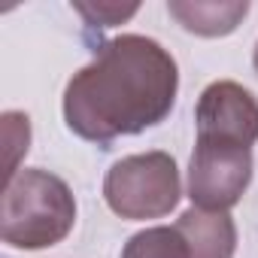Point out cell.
Listing matches in <instances>:
<instances>
[{"mask_svg": "<svg viewBox=\"0 0 258 258\" xmlns=\"http://www.w3.org/2000/svg\"><path fill=\"white\" fill-rule=\"evenodd\" d=\"M252 182V149L231 143L198 137L188 161V198L198 210L228 213L246 195Z\"/></svg>", "mask_w": 258, "mask_h": 258, "instance_id": "obj_4", "label": "cell"}, {"mask_svg": "<svg viewBox=\"0 0 258 258\" xmlns=\"http://www.w3.org/2000/svg\"><path fill=\"white\" fill-rule=\"evenodd\" d=\"M176 231L191 258H234L237 252V225L228 213L191 207L176 219Z\"/></svg>", "mask_w": 258, "mask_h": 258, "instance_id": "obj_6", "label": "cell"}, {"mask_svg": "<svg viewBox=\"0 0 258 258\" xmlns=\"http://www.w3.org/2000/svg\"><path fill=\"white\" fill-rule=\"evenodd\" d=\"M179 91L173 55L152 37L121 34L106 40L64 88L67 127L97 146L161 124Z\"/></svg>", "mask_w": 258, "mask_h": 258, "instance_id": "obj_1", "label": "cell"}, {"mask_svg": "<svg viewBox=\"0 0 258 258\" xmlns=\"http://www.w3.org/2000/svg\"><path fill=\"white\" fill-rule=\"evenodd\" d=\"M182 198L179 170L167 152H140L115 161L103 176L106 207L131 222L161 219Z\"/></svg>", "mask_w": 258, "mask_h": 258, "instance_id": "obj_3", "label": "cell"}, {"mask_svg": "<svg viewBox=\"0 0 258 258\" xmlns=\"http://www.w3.org/2000/svg\"><path fill=\"white\" fill-rule=\"evenodd\" d=\"M76 222V201L70 185L40 167L19 170L4 188V243L16 249H49L61 243Z\"/></svg>", "mask_w": 258, "mask_h": 258, "instance_id": "obj_2", "label": "cell"}, {"mask_svg": "<svg viewBox=\"0 0 258 258\" xmlns=\"http://www.w3.org/2000/svg\"><path fill=\"white\" fill-rule=\"evenodd\" d=\"M121 258H191L188 246L182 240V234L176 231V225H155L146 228L140 234H134L124 243Z\"/></svg>", "mask_w": 258, "mask_h": 258, "instance_id": "obj_8", "label": "cell"}, {"mask_svg": "<svg viewBox=\"0 0 258 258\" xmlns=\"http://www.w3.org/2000/svg\"><path fill=\"white\" fill-rule=\"evenodd\" d=\"M252 64H255V73H258V46H255V55H252Z\"/></svg>", "mask_w": 258, "mask_h": 258, "instance_id": "obj_10", "label": "cell"}, {"mask_svg": "<svg viewBox=\"0 0 258 258\" xmlns=\"http://www.w3.org/2000/svg\"><path fill=\"white\" fill-rule=\"evenodd\" d=\"M167 13L191 34L198 37H225L231 34L246 16V0H170Z\"/></svg>", "mask_w": 258, "mask_h": 258, "instance_id": "obj_7", "label": "cell"}, {"mask_svg": "<svg viewBox=\"0 0 258 258\" xmlns=\"http://www.w3.org/2000/svg\"><path fill=\"white\" fill-rule=\"evenodd\" d=\"M79 16H85V25L91 28H112L121 25L124 19H131L137 13V4L131 7H118V4H73Z\"/></svg>", "mask_w": 258, "mask_h": 258, "instance_id": "obj_9", "label": "cell"}, {"mask_svg": "<svg viewBox=\"0 0 258 258\" xmlns=\"http://www.w3.org/2000/svg\"><path fill=\"white\" fill-rule=\"evenodd\" d=\"M195 124L198 137L231 140L252 149L258 140V100L240 82L219 79L201 91Z\"/></svg>", "mask_w": 258, "mask_h": 258, "instance_id": "obj_5", "label": "cell"}]
</instances>
